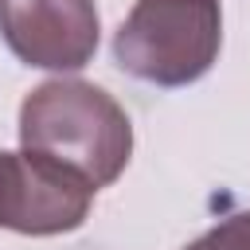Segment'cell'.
Wrapping results in <instances>:
<instances>
[{
    "label": "cell",
    "instance_id": "obj_3",
    "mask_svg": "<svg viewBox=\"0 0 250 250\" xmlns=\"http://www.w3.org/2000/svg\"><path fill=\"white\" fill-rule=\"evenodd\" d=\"M94 184L39 152H4L0 164V227L31 238L78 230L94 203Z\"/></svg>",
    "mask_w": 250,
    "mask_h": 250
},
{
    "label": "cell",
    "instance_id": "obj_4",
    "mask_svg": "<svg viewBox=\"0 0 250 250\" xmlns=\"http://www.w3.org/2000/svg\"><path fill=\"white\" fill-rule=\"evenodd\" d=\"M0 35L39 70H82L102 35L94 0H0Z\"/></svg>",
    "mask_w": 250,
    "mask_h": 250
},
{
    "label": "cell",
    "instance_id": "obj_6",
    "mask_svg": "<svg viewBox=\"0 0 250 250\" xmlns=\"http://www.w3.org/2000/svg\"><path fill=\"white\" fill-rule=\"evenodd\" d=\"M0 164H4V152H0Z\"/></svg>",
    "mask_w": 250,
    "mask_h": 250
},
{
    "label": "cell",
    "instance_id": "obj_5",
    "mask_svg": "<svg viewBox=\"0 0 250 250\" xmlns=\"http://www.w3.org/2000/svg\"><path fill=\"white\" fill-rule=\"evenodd\" d=\"M184 250H250V211H234Z\"/></svg>",
    "mask_w": 250,
    "mask_h": 250
},
{
    "label": "cell",
    "instance_id": "obj_2",
    "mask_svg": "<svg viewBox=\"0 0 250 250\" xmlns=\"http://www.w3.org/2000/svg\"><path fill=\"white\" fill-rule=\"evenodd\" d=\"M219 47V0H137L113 35L117 66L168 90L203 78L215 66Z\"/></svg>",
    "mask_w": 250,
    "mask_h": 250
},
{
    "label": "cell",
    "instance_id": "obj_1",
    "mask_svg": "<svg viewBox=\"0 0 250 250\" xmlns=\"http://www.w3.org/2000/svg\"><path fill=\"white\" fill-rule=\"evenodd\" d=\"M20 148L82 172L94 188H109L133 156V125L102 86L51 78L20 105Z\"/></svg>",
    "mask_w": 250,
    "mask_h": 250
}]
</instances>
